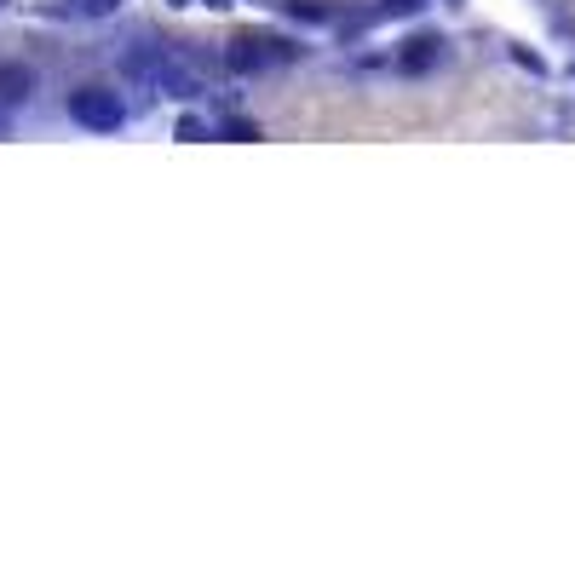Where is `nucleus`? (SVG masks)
Returning a JSON list of instances; mask_svg holds the SVG:
<instances>
[{"mask_svg":"<svg viewBox=\"0 0 575 575\" xmlns=\"http://www.w3.org/2000/svg\"><path fill=\"white\" fill-rule=\"evenodd\" d=\"M121 81H138V87H150L156 98H196V75L173 58V52H161V46H133V52H121Z\"/></svg>","mask_w":575,"mask_h":575,"instance_id":"1","label":"nucleus"},{"mask_svg":"<svg viewBox=\"0 0 575 575\" xmlns=\"http://www.w3.org/2000/svg\"><path fill=\"white\" fill-rule=\"evenodd\" d=\"M299 58H305V46L288 35H236L225 46V69H236V75H265V69L299 64Z\"/></svg>","mask_w":575,"mask_h":575,"instance_id":"2","label":"nucleus"},{"mask_svg":"<svg viewBox=\"0 0 575 575\" xmlns=\"http://www.w3.org/2000/svg\"><path fill=\"white\" fill-rule=\"evenodd\" d=\"M64 115L75 127H87V133H115L121 121H127V104H121V92L104 87V81H92V87H75L64 98Z\"/></svg>","mask_w":575,"mask_h":575,"instance_id":"3","label":"nucleus"},{"mask_svg":"<svg viewBox=\"0 0 575 575\" xmlns=\"http://www.w3.org/2000/svg\"><path fill=\"white\" fill-rule=\"evenodd\" d=\"M391 64L403 69V75H426V69L449 64V41H443V35H432V29H420V35H409V41H403V52H397Z\"/></svg>","mask_w":575,"mask_h":575,"instance_id":"4","label":"nucleus"},{"mask_svg":"<svg viewBox=\"0 0 575 575\" xmlns=\"http://www.w3.org/2000/svg\"><path fill=\"white\" fill-rule=\"evenodd\" d=\"M35 92H41V75L23 64V58H6V64H0V110H23Z\"/></svg>","mask_w":575,"mask_h":575,"instance_id":"5","label":"nucleus"},{"mask_svg":"<svg viewBox=\"0 0 575 575\" xmlns=\"http://www.w3.org/2000/svg\"><path fill=\"white\" fill-rule=\"evenodd\" d=\"M288 18H305V23H328L334 18V12H328V6H317V0H288Z\"/></svg>","mask_w":575,"mask_h":575,"instance_id":"6","label":"nucleus"},{"mask_svg":"<svg viewBox=\"0 0 575 575\" xmlns=\"http://www.w3.org/2000/svg\"><path fill=\"white\" fill-rule=\"evenodd\" d=\"M173 138H207V121L202 115H179V121H173Z\"/></svg>","mask_w":575,"mask_h":575,"instance_id":"7","label":"nucleus"},{"mask_svg":"<svg viewBox=\"0 0 575 575\" xmlns=\"http://www.w3.org/2000/svg\"><path fill=\"white\" fill-rule=\"evenodd\" d=\"M121 6H127V0H81V18H110Z\"/></svg>","mask_w":575,"mask_h":575,"instance_id":"8","label":"nucleus"},{"mask_svg":"<svg viewBox=\"0 0 575 575\" xmlns=\"http://www.w3.org/2000/svg\"><path fill=\"white\" fill-rule=\"evenodd\" d=\"M380 6H386V12H397V18H409V12H420V6H426V0H380Z\"/></svg>","mask_w":575,"mask_h":575,"instance_id":"9","label":"nucleus"},{"mask_svg":"<svg viewBox=\"0 0 575 575\" xmlns=\"http://www.w3.org/2000/svg\"><path fill=\"white\" fill-rule=\"evenodd\" d=\"M202 6H213V12H230V6H236V0H202Z\"/></svg>","mask_w":575,"mask_h":575,"instance_id":"10","label":"nucleus"},{"mask_svg":"<svg viewBox=\"0 0 575 575\" xmlns=\"http://www.w3.org/2000/svg\"><path fill=\"white\" fill-rule=\"evenodd\" d=\"M167 6H173V12H184V6H202V0H167Z\"/></svg>","mask_w":575,"mask_h":575,"instance_id":"11","label":"nucleus"},{"mask_svg":"<svg viewBox=\"0 0 575 575\" xmlns=\"http://www.w3.org/2000/svg\"><path fill=\"white\" fill-rule=\"evenodd\" d=\"M0 6H6V0H0Z\"/></svg>","mask_w":575,"mask_h":575,"instance_id":"12","label":"nucleus"}]
</instances>
